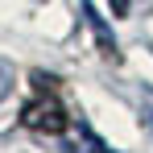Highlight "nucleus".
Returning <instances> with one entry per match:
<instances>
[{
    "label": "nucleus",
    "instance_id": "nucleus-1",
    "mask_svg": "<svg viewBox=\"0 0 153 153\" xmlns=\"http://www.w3.org/2000/svg\"><path fill=\"white\" fill-rule=\"evenodd\" d=\"M8 79H13V66H8V62H0V95L8 91Z\"/></svg>",
    "mask_w": 153,
    "mask_h": 153
}]
</instances>
